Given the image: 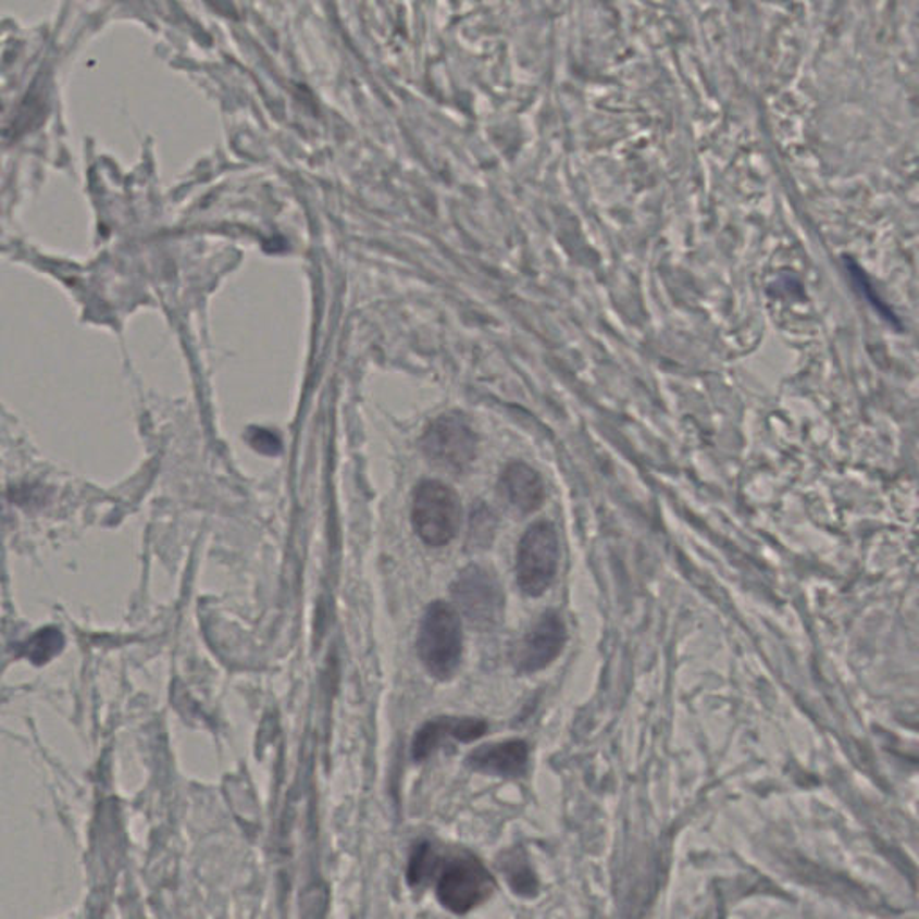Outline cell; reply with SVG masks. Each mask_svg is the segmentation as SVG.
<instances>
[{"instance_id": "obj_8", "label": "cell", "mask_w": 919, "mask_h": 919, "mask_svg": "<svg viewBox=\"0 0 919 919\" xmlns=\"http://www.w3.org/2000/svg\"><path fill=\"white\" fill-rule=\"evenodd\" d=\"M487 722L479 719H451L440 717L422 725L411 745L413 760L422 761L433 755V750L446 738L460 740V742H473L487 733Z\"/></svg>"}, {"instance_id": "obj_3", "label": "cell", "mask_w": 919, "mask_h": 919, "mask_svg": "<svg viewBox=\"0 0 919 919\" xmlns=\"http://www.w3.org/2000/svg\"><path fill=\"white\" fill-rule=\"evenodd\" d=\"M496 883L479 858L458 853L446 864L440 862L437 877V898L444 909L455 915H468L493 896Z\"/></svg>"}, {"instance_id": "obj_12", "label": "cell", "mask_w": 919, "mask_h": 919, "mask_svg": "<svg viewBox=\"0 0 919 919\" xmlns=\"http://www.w3.org/2000/svg\"><path fill=\"white\" fill-rule=\"evenodd\" d=\"M505 877L509 880L510 887L514 889V893L524 898H532L539 891V882L535 877L534 869L530 868L523 853L512 852L507 855L504 864Z\"/></svg>"}, {"instance_id": "obj_11", "label": "cell", "mask_w": 919, "mask_h": 919, "mask_svg": "<svg viewBox=\"0 0 919 919\" xmlns=\"http://www.w3.org/2000/svg\"><path fill=\"white\" fill-rule=\"evenodd\" d=\"M438 868H440V857L435 852V847L430 843L417 844L411 853L408 871H406L408 883L413 889L426 887L427 883L435 879Z\"/></svg>"}, {"instance_id": "obj_7", "label": "cell", "mask_w": 919, "mask_h": 919, "mask_svg": "<svg viewBox=\"0 0 919 919\" xmlns=\"http://www.w3.org/2000/svg\"><path fill=\"white\" fill-rule=\"evenodd\" d=\"M568 632L564 622L557 612L548 611L537 618L530 626L523 639L514 650V665L518 672L535 673L545 670L559 658L564 648Z\"/></svg>"}, {"instance_id": "obj_13", "label": "cell", "mask_w": 919, "mask_h": 919, "mask_svg": "<svg viewBox=\"0 0 919 919\" xmlns=\"http://www.w3.org/2000/svg\"><path fill=\"white\" fill-rule=\"evenodd\" d=\"M65 639H63L62 632L54 629V626H47L41 629L35 636L29 637L22 648H24V656L32 659L35 665H44V662L51 661L57 654L62 653Z\"/></svg>"}, {"instance_id": "obj_4", "label": "cell", "mask_w": 919, "mask_h": 919, "mask_svg": "<svg viewBox=\"0 0 919 919\" xmlns=\"http://www.w3.org/2000/svg\"><path fill=\"white\" fill-rule=\"evenodd\" d=\"M559 564V539L554 524L539 521L521 537L518 548V584L524 595H545Z\"/></svg>"}, {"instance_id": "obj_6", "label": "cell", "mask_w": 919, "mask_h": 919, "mask_svg": "<svg viewBox=\"0 0 919 919\" xmlns=\"http://www.w3.org/2000/svg\"><path fill=\"white\" fill-rule=\"evenodd\" d=\"M422 451L430 462L446 473L468 471L476 458L479 440L465 419L458 413L438 417L422 435Z\"/></svg>"}, {"instance_id": "obj_1", "label": "cell", "mask_w": 919, "mask_h": 919, "mask_svg": "<svg viewBox=\"0 0 919 919\" xmlns=\"http://www.w3.org/2000/svg\"><path fill=\"white\" fill-rule=\"evenodd\" d=\"M417 650L433 678L446 681L457 673L463 653L462 620L455 607L433 601L422 618Z\"/></svg>"}, {"instance_id": "obj_9", "label": "cell", "mask_w": 919, "mask_h": 919, "mask_svg": "<svg viewBox=\"0 0 919 919\" xmlns=\"http://www.w3.org/2000/svg\"><path fill=\"white\" fill-rule=\"evenodd\" d=\"M468 766L483 774L519 778L529 766V745L523 740L483 745L468 756Z\"/></svg>"}, {"instance_id": "obj_10", "label": "cell", "mask_w": 919, "mask_h": 919, "mask_svg": "<svg viewBox=\"0 0 919 919\" xmlns=\"http://www.w3.org/2000/svg\"><path fill=\"white\" fill-rule=\"evenodd\" d=\"M505 498L521 514L535 512L545 499V487L539 474L523 462L510 463L499 480Z\"/></svg>"}, {"instance_id": "obj_5", "label": "cell", "mask_w": 919, "mask_h": 919, "mask_svg": "<svg viewBox=\"0 0 919 919\" xmlns=\"http://www.w3.org/2000/svg\"><path fill=\"white\" fill-rule=\"evenodd\" d=\"M451 595L463 617L479 631H490L504 620V589L485 568H465L452 584Z\"/></svg>"}, {"instance_id": "obj_2", "label": "cell", "mask_w": 919, "mask_h": 919, "mask_svg": "<svg viewBox=\"0 0 919 919\" xmlns=\"http://www.w3.org/2000/svg\"><path fill=\"white\" fill-rule=\"evenodd\" d=\"M460 521V499L446 483L426 480L415 488L411 504V523L424 545L440 548L451 543L458 534Z\"/></svg>"}]
</instances>
